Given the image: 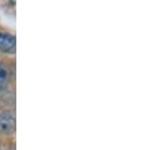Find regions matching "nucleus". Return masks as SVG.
<instances>
[{"mask_svg":"<svg viewBox=\"0 0 141 150\" xmlns=\"http://www.w3.org/2000/svg\"><path fill=\"white\" fill-rule=\"evenodd\" d=\"M15 131V116L10 111L0 112V132L13 134Z\"/></svg>","mask_w":141,"mask_h":150,"instance_id":"obj_1","label":"nucleus"},{"mask_svg":"<svg viewBox=\"0 0 141 150\" xmlns=\"http://www.w3.org/2000/svg\"><path fill=\"white\" fill-rule=\"evenodd\" d=\"M15 49H16L15 37L0 32V52L13 54V53H15Z\"/></svg>","mask_w":141,"mask_h":150,"instance_id":"obj_2","label":"nucleus"},{"mask_svg":"<svg viewBox=\"0 0 141 150\" xmlns=\"http://www.w3.org/2000/svg\"><path fill=\"white\" fill-rule=\"evenodd\" d=\"M9 72L4 66L0 63V91L5 90L9 85Z\"/></svg>","mask_w":141,"mask_h":150,"instance_id":"obj_3","label":"nucleus"}]
</instances>
